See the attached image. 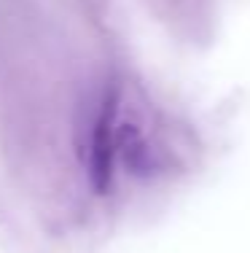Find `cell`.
I'll return each mask as SVG.
<instances>
[{
  "instance_id": "1",
  "label": "cell",
  "mask_w": 250,
  "mask_h": 253,
  "mask_svg": "<svg viewBox=\"0 0 250 253\" xmlns=\"http://www.w3.org/2000/svg\"><path fill=\"white\" fill-rule=\"evenodd\" d=\"M116 124H118V97L105 94L103 108L94 119L92 151H89V175L97 191H105L113 178V159H116Z\"/></svg>"
}]
</instances>
